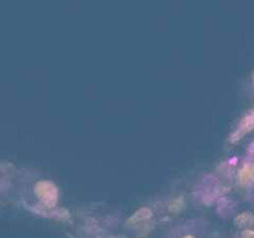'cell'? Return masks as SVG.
Returning <instances> with one entry per match:
<instances>
[{
  "instance_id": "cell-1",
  "label": "cell",
  "mask_w": 254,
  "mask_h": 238,
  "mask_svg": "<svg viewBox=\"0 0 254 238\" xmlns=\"http://www.w3.org/2000/svg\"><path fill=\"white\" fill-rule=\"evenodd\" d=\"M35 193L37 197L46 203L47 206H52L57 201V188L56 186L49 181H40L35 186Z\"/></svg>"
},
{
  "instance_id": "cell-2",
  "label": "cell",
  "mask_w": 254,
  "mask_h": 238,
  "mask_svg": "<svg viewBox=\"0 0 254 238\" xmlns=\"http://www.w3.org/2000/svg\"><path fill=\"white\" fill-rule=\"evenodd\" d=\"M253 129H254V112H251V113L247 114V116L241 120V123L238 124L235 133L231 135V141H232V143H236V141L241 140L246 134L250 133V131L253 130Z\"/></svg>"
},
{
  "instance_id": "cell-3",
  "label": "cell",
  "mask_w": 254,
  "mask_h": 238,
  "mask_svg": "<svg viewBox=\"0 0 254 238\" xmlns=\"http://www.w3.org/2000/svg\"><path fill=\"white\" fill-rule=\"evenodd\" d=\"M240 180L243 183H254V166L248 165L240 171Z\"/></svg>"
},
{
  "instance_id": "cell-4",
  "label": "cell",
  "mask_w": 254,
  "mask_h": 238,
  "mask_svg": "<svg viewBox=\"0 0 254 238\" xmlns=\"http://www.w3.org/2000/svg\"><path fill=\"white\" fill-rule=\"evenodd\" d=\"M254 223V216L252 213L245 212L242 215H240L236 220V225L240 226V227H251Z\"/></svg>"
},
{
  "instance_id": "cell-5",
  "label": "cell",
  "mask_w": 254,
  "mask_h": 238,
  "mask_svg": "<svg viewBox=\"0 0 254 238\" xmlns=\"http://www.w3.org/2000/svg\"><path fill=\"white\" fill-rule=\"evenodd\" d=\"M245 237H247V238H254V231H252V230H247L245 232Z\"/></svg>"
},
{
  "instance_id": "cell-6",
  "label": "cell",
  "mask_w": 254,
  "mask_h": 238,
  "mask_svg": "<svg viewBox=\"0 0 254 238\" xmlns=\"http://www.w3.org/2000/svg\"><path fill=\"white\" fill-rule=\"evenodd\" d=\"M250 151H251V153H252V154H254V143L252 144V145L250 146Z\"/></svg>"
}]
</instances>
